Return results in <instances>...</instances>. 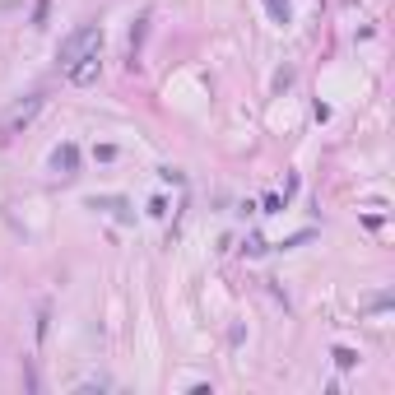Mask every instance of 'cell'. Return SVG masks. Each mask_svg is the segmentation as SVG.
Instances as JSON below:
<instances>
[{"label": "cell", "mask_w": 395, "mask_h": 395, "mask_svg": "<svg viewBox=\"0 0 395 395\" xmlns=\"http://www.w3.org/2000/svg\"><path fill=\"white\" fill-rule=\"evenodd\" d=\"M42 102H47L42 93H28V98H19V102H14L10 112L0 116V140H14L19 130H28V126H33V116L42 112Z\"/></svg>", "instance_id": "obj_2"}, {"label": "cell", "mask_w": 395, "mask_h": 395, "mask_svg": "<svg viewBox=\"0 0 395 395\" xmlns=\"http://www.w3.org/2000/svg\"><path fill=\"white\" fill-rule=\"evenodd\" d=\"M386 307H391V293H377V298L368 303V312H386Z\"/></svg>", "instance_id": "obj_12"}, {"label": "cell", "mask_w": 395, "mask_h": 395, "mask_svg": "<svg viewBox=\"0 0 395 395\" xmlns=\"http://www.w3.org/2000/svg\"><path fill=\"white\" fill-rule=\"evenodd\" d=\"M93 158H98V163H112V158H116V144H98V149H93Z\"/></svg>", "instance_id": "obj_10"}, {"label": "cell", "mask_w": 395, "mask_h": 395, "mask_svg": "<svg viewBox=\"0 0 395 395\" xmlns=\"http://www.w3.org/2000/svg\"><path fill=\"white\" fill-rule=\"evenodd\" d=\"M47 14H51V0H38V5H33V28L47 24Z\"/></svg>", "instance_id": "obj_8"}, {"label": "cell", "mask_w": 395, "mask_h": 395, "mask_svg": "<svg viewBox=\"0 0 395 395\" xmlns=\"http://www.w3.org/2000/svg\"><path fill=\"white\" fill-rule=\"evenodd\" d=\"M331 358H335V368H340V372H354L358 368V354H354V349H345V345H335Z\"/></svg>", "instance_id": "obj_7"}, {"label": "cell", "mask_w": 395, "mask_h": 395, "mask_svg": "<svg viewBox=\"0 0 395 395\" xmlns=\"http://www.w3.org/2000/svg\"><path fill=\"white\" fill-rule=\"evenodd\" d=\"M265 10H270L275 24H289V19H293V0H265Z\"/></svg>", "instance_id": "obj_6"}, {"label": "cell", "mask_w": 395, "mask_h": 395, "mask_svg": "<svg viewBox=\"0 0 395 395\" xmlns=\"http://www.w3.org/2000/svg\"><path fill=\"white\" fill-rule=\"evenodd\" d=\"M93 51H102V28L98 24H79V28H70V33L61 38L56 61H61V65H75L79 56H93Z\"/></svg>", "instance_id": "obj_1"}, {"label": "cell", "mask_w": 395, "mask_h": 395, "mask_svg": "<svg viewBox=\"0 0 395 395\" xmlns=\"http://www.w3.org/2000/svg\"><path fill=\"white\" fill-rule=\"evenodd\" d=\"M98 75H102V61H98V51H93V56H79L75 65H65V79H70V84H79V89H89V84H98Z\"/></svg>", "instance_id": "obj_3"}, {"label": "cell", "mask_w": 395, "mask_h": 395, "mask_svg": "<svg viewBox=\"0 0 395 395\" xmlns=\"http://www.w3.org/2000/svg\"><path fill=\"white\" fill-rule=\"evenodd\" d=\"M149 214H153V219L167 214V200H163V195H153V200H149Z\"/></svg>", "instance_id": "obj_11"}, {"label": "cell", "mask_w": 395, "mask_h": 395, "mask_svg": "<svg viewBox=\"0 0 395 395\" xmlns=\"http://www.w3.org/2000/svg\"><path fill=\"white\" fill-rule=\"evenodd\" d=\"M279 205H284V200H279V195H275V191H270L265 200H261V214H279Z\"/></svg>", "instance_id": "obj_9"}, {"label": "cell", "mask_w": 395, "mask_h": 395, "mask_svg": "<svg viewBox=\"0 0 395 395\" xmlns=\"http://www.w3.org/2000/svg\"><path fill=\"white\" fill-rule=\"evenodd\" d=\"M89 209H102V214H112L116 223H135V209H130L126 195H89Z\"/></svg>", "instance_id": "obj_4"}, {"label": "cell", "mask_w": 395, "mask_h": 395, "mask_svg": "<svg viewBox=\"0 0 395 395\" xmlns=\"http://www.w3.org/2000/svg\"><path fill=\"white\" fill-rule=\"evenodd\" d=\"M51 172H56V177H75L79 172V144H56V149H51Z\"/></svg>", "instance_id": "obj_5"}]
</instances>
